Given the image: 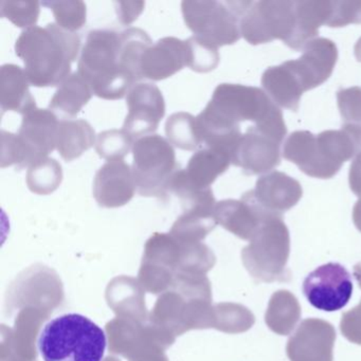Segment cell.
<instances>
[{"label": "cell", "instance_id": "47", "mask_svg": "<svg viewBox=\"0 0 361 361\" xmlns=\"http://www.w3.org/2000/svg\"><path fill=\"white\" fill-rule=\"evenodd\" d=\"M353 274H354L355 279H356L357 282H358L359 287L361 288V262L354 266ZM359 304L361 305V302Z\"/></svg>", "mask_w": 361, "mask_h": 361}, {"label": "cell", "instance_id": "11", "mask_svg": "<svg viewBox=\"0 0 361 361\" xmlns=\"http://www.w3.org/2000/svg\"><path fill=\"white\" fill-rule=\"evenodd\" d=\"M18 308L13 329L1 326V361H37V337L54 308L41 304H23Z\"/></svg>", "mask_w": 361, "mask_h": 361}, {"label": "cell", "instance_id": "35", "mask_svg": "<svg viewBox=\"0 0 361 361\" xmlns=\"http://www.w3.org/2000/svg\"><path fill=\"white\" fill-rule=\"evenodd\" d=\"M44 7L49 8L56 18V25L64 30L75 33L86 24V4L80 0L44 1Z\"/></svg>", "mask_w": 361, "mask_h": 361}, {"label": "cell", "instance_id": "24", "mask_svg": "<svg viewBox=\"0 0 361 361\" xmlns=\"http://www.w3.org/2000/svg\"><path fill=\"white\" fill-rule=\"evenodd\" d=\"M25 69L14 64H5L0 68V106L3 113L16 111L25 115L37 106L29 90L30 86Z\"/></svg>", "mask_w": 361, "mask_h": 361}, {"label": "cell", "instance_id": "5", "mask_svg": "<svg viewBox=\"0 0 361 361\" xmlns=\"http://www.w3.org/2000/svg\"><path fill=\"white\" fill-rule=\"evenodd\" d=\"M290 255V235L283 215L269 214L250 244L242 251L243 264L257 282H288L287 267Z\"/></svg>", "mask_w": 361, "mask_h": 361}, {"label": "cell", "instance_id": "19", "mask_svg": "<svg viewBox=\"0 0 361 361\" xmlns=\"http://www.w3.org/2000/svg\"><path fill=\"white\" fill-rule=\"evenodd\" d=\"M272 213L263 210L250 197L248 192L238 200H224L216 202L214 216L221 225L238 238L250 242L261 228L264 219Z\"/></svg>", "mask_w": 361, "mask_h": 361}, {"label": "cell", "instance_id": "8", "mask_svg": "<svg viewBox=\"0 0 361 361\" xmlns=\"http://www.w3.org/2000/svg\"><path fill=\"white\" fill-rule=\"evenodd\" d=\"M133 155V174L139 195L166 198L171 178L178 170L173 145L160 135H149L135 141Z\"/></svg>", "mask_w": 361, "mask_h": 361}, {"label": "cell", "instance_id": "43", "mask_svg": "<svg viewBox=\"0 0 361 361\" xmlns=\"http://www.w3.org/2000/svg\"><path fill=\"white\" fill-rule=\"evenodd\" d=\"M118 20L123 25H130L142 13L145 7L143 1H117Z\"/></svg>", "mask_w": 361, "mask_h": 361}, {"label": "cell", "instance_id": "46", "mask_svg": "<svg viewBox=\"0 0 361 361\" xmlns=\"http://www.w3.org/2000/svg\"><path fill=\"white\" fill-rule=\"evenodd\" d=\"M353 221H354L357 229L361 232V200L355 204L354 209H353Z\"/></svg>", "mask_w": 361, "mask_h": 361}, {"label": "cell", "instance_id": "33", "mask_svg": "<svg viewBox=\"0 0 361 361\" xmlns=\"http://www.w3.org/2000/svg\"><path fill=\"white\" fill-rule=\"evenodd\" d=\"M166 135L171 145L183 151H195L202 143L196 128V118L185 111L173 114L168 118Z\"/></svg>", "mask_w": 361, "mask_h": 361}, {"label": "cell", "instance_id": "29", "mask_svg": "<svg viewBox=\"0 0 361 361\" xmlns=\"http://www.w3.org/2000/svg\"><path fill=\"white\" fill-rule=\"evenodd\" d=\"M214 208H194L183 211L169 233L183 244L202 243L217 226Z\"/></svg>", "mask_w": 361, "mask_h": 361}, {"label": "cell", "instance_id": "25", "mask_svg": "<svg viewBox=\"0 0 361 361\" xmlns=\"http://www.w3.org/2000/svg\"><path fill=\"white\" fill-rule=\"evenodd\" d=\"M295 32L289 48L300 51L312 39H317L319 28L326 26L331 13L329 0L295 1Z\"/></svg>", "mask_w": 361, "mask_h": 361}, {"label": "cell", "instance_id": "40", "mask_svg": "<svg viewBox=\"0 0 361 361\" xmlns=\"http://www.w3.org/2000/svg\"><path fill=\"white\" fill-rule=\"evenodd\" d=\"M338 109L344 124L361 126V88H342L337 92Z\"/></svg>", "mask_w": 361, "mask_h": 361}, {"label": "cell", "instance_id": "6", "mask_svg": "<svg viewBox=\"0 0 361 361\" xmlns=\"http://www.w3.org/2000/svg\"><path fill=\"white\" fill-rule=\"evenodd\" d=\"M207 106L238 126L240 122L250 121L259 128L286 136L287 128L282 111L261 88L240 84H219Z\"/></svg>", "mask_w": 361, "mask_h": 361}, {"label": "cell", "instance_id": "4", "mask_svg": "<svg viewBox=\"0 0 361 361\" xmlns=\"http://www.w3.org/2000/svg\"><path fill=\"white\" fill-rule=\"evenodd\" d=\"M106 344L104 331L79 314L54 318L37 341L44 361H102Z\"/></svg>", "mask_w": 361, "mask_h": 361}, {"label": "cell", "instance_id": "49", "mask_svg": "<svg viewBox=\"0 0 361 361\" xmlns=\"http://www.w3.org/2000/svg\"><path fill=\"white\" fill-rule=\"evenodd\" d=\"M104 361H120L119 359L115 358V357H107Z\"/></svg>", "mask_w": 361, "mask_h": 361}, {"label": "cell", "instance_id": "18", "mask_svg": "<svg viewBox=\"0 0 361 361\" xmlns=\"http://www.w3.org/2000/svg\"><path fill=\"white\" fill-rule=\"evenodd\" d=\"M248 194L263 210L283 215L300 202L303 189L297 179L285 173L272 171L259 177L255 189L248 191Z\"/></svg>", "mask_w": 361, "mask_h": 361}, {"label": "cell", "instance_id": "10", "mask_svg": "<svg viewBox=\"0 0 361 361\" xmlns=\"http://www.w3.org/2000/svg\"><path fill=\"white\" fill-rule=\"evenodd\" d=\"M295 1H252L240 18V35L251 45L281 39L290 46L295 32Z\"/></svg>", "mask_w": 361, "mask_h": 361}, {"label": "cell", "instance_id": "12", "mask_svg": "<svg viewBox=\"0 0 361 361\" xmlns=\"http://www.w3.org/2000/svg\"><path fill=\"white\" fill-rule=\"evenodd\" d=\"M303 293L317 310L337 312L345 307L352 298V276L341 264L327 263L306 276Z\"/></svg>", "mask_w": 361, "mask_h": 361}, {"label": "cell", "instance_id": "32", "mask_svg": "<svg viewBox=\"0 0 361 361\" xmlns=\"http://www.w3.org/2000/svg\"><path fill=\"white\" fill-rule=\"evenodd\" d=\"M26 181L32 193L49 195L56 191L62 183V166L54 158H44L29 166Z\"/></svg>", "mask_w": 361, "mask_h": 361}, {"label": "cell", "instance_id": "41", "mask_svg": "<svg viewBox=\"0 0 361 361\" xmlns=\"http://www.w3.org/2000/svg\"><path fill=\"white\" fill-rule=\"evenodd\" d=\"M361 24V1H331V13L326 26L341 28Z\"/></svg>", "mask_w": 361, "mask_h": 361}, {"label": "cell", "instance_id": "45", "mask_svg": "<svg viewBox=\"0 0 361 361\" xmlns=\"http://www.w3.org/2000/svg\"><path fill=\"white\" fill-rule=\"evenodd\" d=\"M342 128H345L346 130L353 135V137L356 141L357 147H358V151L361 149V126H348V124H344Z\"/></svg>", "mask_w": 361, "mask_h": 361}, {"label": "cell", "instance_id": "31", "mask_svg": "<svg viewBox=\"0 0 361 361\" xmlns=\"http://www.w3.org/2000/svg\"><path fill=\"white\" fill-rule=\"evenodd\" d=\"M153 45L149 35L140 28H128L120 33L119 61L135 81H140V63L143 54Z\"/></svg>", "mask_w": 361, "mask_h": 361}, {"label": "cell", "instance_id": "34", "mask_svg": "<svg viewBox=\"0 0 361 361\" xmlns=\"http://www.w3.org/2000/svg\"><path fill=\"white\" fill-rule=\"evenodd\" d=\"M255 322V314L246 306L236 303L214 305V329L228 334L249 331Z\"/></svg>", "mask_w": 361, "mask_h": 361}, {"label": "cell", "instance_id": "20", "mask_svg": "<svg viewBox=\"0 0 361 361\" xmlns=\"http://www.w3.org/2000/svg\"><path fill=\"white\" fill-rule=\"evenodd\" d=\"M188 66L187 43L177 37L160 39L143 54L140 63L142 79L162 81Z\"/></svg>", "mask_w": 361, "mask_h": 361}, {"label": "cell", "instance_id": "9", "mask_svg": "<svg viewBox=\"0 0 361 361\" xmlns=\"http://www.w3.org/2000/svg\"><path fill=\"white\" fill-rule=\"evenodd\" d=\"M109 352L128 361H169L166 348L176 337L149 322L117 318L106 324Z\"/></svg>", "mask_w": 361, "mask_h": 361}, {"label": "cell", "instance_id": "39", "mask_svg": "<svg viewBox=\"0 0 361 361\" xmlns=\"http://www.w3.org/2000/svg\"><path fill=\"white\" fill-rule=\"evenodd\" d=\"M35 164L32 154L20 136L1 130V160L0 166L5 169L16 166L18 171Z\"/></svg>", "mask_w": 361, "mask_h": 361}, {"label": "cell", "instance_id": "15", "mask_svg": "<svg viewBox=\"0 0 361 361\" xmlns=\"http://www.w3.org/2000/svg\"><path fill=\"white\" fill-rule=\"evenodd\" d=\"M335 341V327L331 323L305 319L287 341V356L290 361H333Z\"/></svg>", "mask_w": 361, "mask_h": 361}, {"label": "cell", "instance_id": "1", "mask_svg": "<svg viewBox=\"0 0 361 361\" xmlns=\"http://www.w3.org/2000/svg\"><path fill=\"white\" fill-rule=\"evenodd\" d=\"M81 39L58 25L32 27L16 39V54L25 64V73L35 87L60 86L71 75L77 60Z\"/></svg>", "mask_w": 361, "mask_h": 361}, {"label": "cell", "instance_id": "30", "mask_svg": "<svg viewBox=\"0 0 361 361\" xmlns=\"http://www.w3.org/2000/svg\"><path fill=\"white\" fill-rule=\"evenodd\" d=\"M87 82L79 73H73L59 86L49 103V109L65 114L69 117H75L84 106L90 102L92 97Z\"/></svg>", "mask_w": 361, "mask_h": 361}, {"label": "cell", "instance_id": "2", "mask_svg": "<svg viewBox=\"0 0 361 361\" xmlns=\"http://www.w3.org/2000/svg\"><path fill=\"white\" fill-rule=\"evenodd\" d=\"M358 153L354 137L345 128L314 135L308 130L291 133L283 147V157L310 177L331 179L344 162Z\"/></svg>", "mask_w": 361, "mask_h": 361}, {"label": "cell", "instance_id": "37", "mask_svg": "<svg viewBox=\"0 0 361 361\" xmlns=\"http://www.w3.org/2000/svg\"><path fill=\"white\" fill-rule=\"evenodd\" d=\"M188 47V67L198 73H208L217 68L219 64V48L193 37L185 39Z\"/></svg>", "mask_w": 361, "mask_h": 361}, {"label": "cell", "instance_id": "48", "mask_svg": "<svg viewBox=\"0 0 361 361\" xmlns=\"http://www.w3.org/2000/svg\"><path fill=\"white\" fill-rule=\"evenodd\" d=\"M354 54L356 60L361 63V37L357 41L356 45H355Z\"/></svg>", "mask_w": 361, "mask_h": 361}, {"label": "cell", "instance_id": "14", "mask_svg": "<svg viewBox=\"0 0 361 361\" xmlns=\"http://www.w3.org/2000/svg\"><path fill=\"white\" fill-rule=\"evenodd\" d=\"M128 113L123 128L133 138L153 135L166 115V101L161 90L151 83L133 86L126 97Z\"/></svg>", "mask_w": 361, "mask_h": 361}, {"label": "cell", "instance_id": "36", "mask_svg": "<svg viewBox=\"0 0 361 361\" xmlns=\"http://www.w3.org/2000/svg\"><path fill=\"white\" fill-rule=\"evenodd\" d=\"M134 141L126 130H104L97 136L96 151L101 158L107 161L123 160L130 154Z\"/></svg>", "mask_w": 361, "mask_h": 361}, {"label": "cell", "instance_id": "22", "mask_svg": "<svg viewBox=\"0 0 361 361\" xmlns=\"http://www.w3.org/2000/svg\"><path fill=\"white\" fill-rule=\"evenodd\" d=\"M145 290L138 279L121 276L114 279L106 289L109 307L119 318L137 322H149V314L145 306Z\"/></svg>", "mask_w": 361, "mask_h": 361}, {"label": "cell", "instance_id": "38", "mask_svg": "<svg viewBox=\"0 0 361 361\" xmlns=\"http://www.w3.org/2000/svg\"><path fill=\"white\" fill-rule=\"evenodd\" d=\"M41 13L39 1L26 0H4L0 3V16L18 28H32L37 25Z\"/></svg>", "mask_w": 361, "mask_h": 361}, {"label": "cell", "instance_id": "21", "mask_svg": "<svg viewBox=\"0 0 361 361\" xmlns=\"http://www.w3.org/2000/svg\"><path fill=\"white\" fill-rule=\"evenodd\" d=\"M59 124L60 121L51 109L35 106L23 115L18 136L30 149L35 164L56 149Z\"/></svg>", "mask_w": 361, "mask_h": 361}, {"label": "cell", "instance_id": "23", "mask_svg": "<svg viewBox=\"0 0 361 361\" xmlns=\"http://www.w3.org/2000/svg\"><path fill=\"white\" fill-rule=\"evenodd\" d=\"M261 83L264 92L274 104L291 111L299 109L302 94L305 92L288 63L266 69L262 75Z\"/></svg>", "mask_w": 361, "mask_h": 361}, {"label": "cell", "instance_id": "17", "mask_svg": "<svg viewBox=\"0 0 361 361\" xmlns=\"http://www.w3.org/2000/svg\"><path fill=\"white\" fill-rule=\"evenodd\" d=\"M137 187L133 169L123 160L103 164L94 179L92 194L102 208H120L134 197Z\"/></svg>", "mask_w": 361, "mask_h": 361}, {"label": "cell", "instance_id": "3", "mask_svg": "<svg viewBox=\"0 0 361 361\" xmlns=\"http://www.w3.org/2000/svg\"><path fill=\"white\" fill-rule=\"evenodd\" d=\"M120 33L92 30L78 63V73L87 82L92 94L104 100H120L136 85L134 78L119 61Z\"/></svg>", "mask_w": 361, "mask_h": 361}, {"label": "cell", "instance_id": "44", "mask_svg": "<svg viewBox=\"0 0 361 361\" xmlns=\"http://www.w3.org/2000/svg\"><path fill=\"white\" fill-rule=\"evenodd\" d=\"M348 183L353 193L361 200V149L356 154L350 164Z\"/></svg>", "mask_w": 361, "mask_h": 361}, {"label": "cell", "instance_id": "42", "mask_svg": "<svg viewBox=\"0 0 361 361\" xmlns=\"http://www.w3.org/2000/svg\"><path fill=\"white\" fill-rule=\"evenodd\" d=\"M340 331L348 341L361 345L360 304L342 314L341 321H340Z\"/></svg>", "mask_w": 361, "mask_h": 361}, {"label": "cell", "instance_id": "13", "mask_svg": "<svg viewBox=\"0 0 361 361\" xmlns=\"http://www.w3.org/2000/svg\"><path fill=\"white\" fill-rule=\"evenodd\" d=\"M284 137L264 128L253 126L242 135L233 154L232 164L244 174L259 175L281 164V145Z\"/></svg>", "mask_w": 361, "mask_h": 361}, {"label": "cell", "instance_id": "28", "mask_svg": "<svg viewBox=\"0 0 361 361\" xmlns=\"http://www.w3.org/2000/svg\"><path fill=\"white\" fill-rule=\"evenodd\" d=\"M301 305L288 290H278L270 298L265 322L270 331L281 336L290 335L301 319Z\"/></svg>", "mask_w": 361, "mask_h": 361}, {"label": "cell", "instance_id": "26", "mask_svg": "<svg viewBox=\"0 0 361 361\" xmlns=\"http://www.w3.org/2000/svg\"><path fill=\"white\" fill-rule=\"evenodd\" d=\"M232 164L231 155L221 149L204 147L196 152L185 170L190 183L200 190L211 189L217 177L223 175Z\"/></svg>", "mask_w": 361, "mask_h": 361}, {"label": "cell", "instance_id": "7", "mask_svg": "<svg viewBox=\"0 0 361 361\" xmlns=\"http://www.w3.org/2000/svg\"><path fill=\"white\" fill-rule=\"evenodd\" d=\"M252 1H183L181 12L195 37L214 47L233 45L240 39V23Z\"/></svg>", "mask_w": 361, "mask_h": 361}, {"label": "cell", "instance_id": "27", "mask_svg": "<svg viewBox=\"0 0 361 361\" xmlns=\"http://www.w3.org/2000/svg\"><path fill=\"white\" fill-rule=\"evenodd\" d=\"M96 133L85 120H61L59 124L56 149L65 161L81 157L96 145Z\"/></svg>", "mask_w": 361, "mask_h": 361}, {"label": "cell", "instance_id": "16", "mask_svg": "<svg viewBox=\"0 0 361 361\" xmlns=\"http://www.w3.org/2000/svg\"><path fill=\"white\" fill-rule=\"evenodd\" d=\"M301 58L287 61L304 92L322 85L333 75L338 60L336 44L325 37H317L303 48Z\"/></svg>", "mask_w": 361, "mask_h": 361}]
</instances>
